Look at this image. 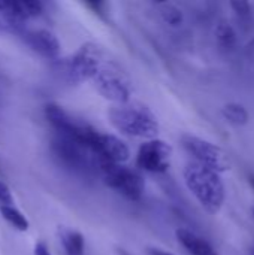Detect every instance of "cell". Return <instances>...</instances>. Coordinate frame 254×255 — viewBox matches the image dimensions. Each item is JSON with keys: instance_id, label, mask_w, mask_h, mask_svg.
<instances>
[{"instance_id": "1", "label": "cell", "mask_w": 254, "mask_h": 255, "mask_svg": "<svg viewBox=\"0 0 254 255\" xmlns=\"http://www.w3.org/2000/svg\"><path fill=\"white\" fill-rule=\"evenodd\" d=\"M112 126L130 137H139L145 140L156 139L160 130L157 117L144 103L127 102L111 106L108 112Z\"/></svg>"}, {"instance_id": "2", "label": "cell", "mask_w": 254, "mask_h": 255, "mask_svg": "<svg viewBox=\"0 0 254 255\" xmlns=\"http://www.w3.org/2000/svg\"><path fill=\"white\" fill-rule=\"evenodd\" d=\"M184 182L208 214H217L226 199L225 184L219 173L193 161L184 167Z\"/></svg>"}, {"instance_id": "3", "label": "cell", "mask_w": 254, "mask_h": 255, "mask_svg": "<svg viewBox=\"0 0 254 255\" xmlns=\"http://www.w3.org/2000/svg\"><path fill=\"white\" fill-rule=\"evenodd\" d=\"M106 58L105 52L96 43L87 42L70 57L57 60L55 70L69 82H84L93 79L100 64Z\"/></svg>"}, {"instance_id": "4", "label": "cell", "mask_w": 254, "mask_h": 255, "mask_svg": "<svg viewBox=\"0 0 254 255\" xmlns=\"http://www.w3.org/2000/svg\"><path fill=\"white\" fill-rule=\"evenodd\" d=\"M45 115L60 136L67 137L93 152L94 143L100 133L91 124L72 117L57 103H48L45 106Z\"/></svg>"}, {"instance_id": "5", "label": "cell", "mask_w": 254, "mask_h": 255, "mask_svg": "<svg viewBox=\"0 0 254 255\" xmlns=\"http://www.w3.org/2000/svg\"><path fill=\"white\" fill-rule=\"evenodd\" d=\"M91 81L96 90L114 105L127 103L130 100L132 81L117 61L105 58Z\"/></svg>"}, {"instance_id": "6", "label": "cell", "mask_w": 254, "mask_h": 255, "mask_svg": "<svg viewBox=\"0 0 254 255\" xmlns=\"http://www.w3.org/2000/svg\"><path fill=\"white\" fill-rule=\"evenodd\" d=\"M96 166L103 173V181L109 188L118 191L132 202L142 199L145 182L136 170L124 167L123 164H114L102 160H96Z\"/></svg>"}, {"instance_id": "7", "label": "cell", "mask_w": 254, "mask_h": 255, "mask_svg": "<svg viewBox=\"0 0 254 255\" xmlns=\"http://www.w3.org/2000/svg\"><path fill=\"white\" fill-rule=\"evenodd\" d=\"M181 145L196 160V163H199L217 173L226 172L231 167L229 160H228L226 154L223 152V149H220L219 146H216L214 143H211L202 137H198L193 134H184V136H181Z\"/></svg>"}, {"instance_id": "8", "label": "cell", "mask_w": 254, "mask_h": 255, "mask_svg": "<svg viewBox=\"0 0 254 255\" xmlns=\"http://www.w3.org/2000/svg\"><path fill=\"white\" fill-rule=\"evenodd\" d=\"M51 151L61 164L76 172H88L96 161L91 151L60 134L52 139Z\"/></svg>"}, {"instance_id": "9", "label": "cell", "mask_w": 254, "mask_h": 255, "mask_svg": "<svg viewBox=\"0 0 254 255\" xmlns=\"http://www.w3.org/2000/svg\"><path fill=\"white\" fill-rule=\"evenodd\" d=\"M172 148L160 139H151L144 142L136 155V166L145 172L163 173L169 169Z\"/></svg>"}, {"instance_id": "10", "label": "cell", "mask_w": 254, "mask_h": 255, "mask_svg": "<svg viewBox=\"0 0 254 255\" xmlns=\"http://www.w3.org/2000/svg\"><path fill=\"white\" fill-rule=\"evenodd\" d=\"M93 154L96 160L114 163V164H123L130 158V149L129 146L118 137L112 134H99Z\"/></svg>"}, {"instance_id": "11", "label": "cell", "mask_w": 254, "mask_h": 255, "mask_svg": "<svg viewBox=\"0 0 254 255\" xmlns=\"http://www.w3.org/2000/svg\"><path fill=\"white\" fill-rule=\"evenodd\" d=\"M25 42L42 57L48 60H58L60 55V42L54 33L49 30H28L21 33Z\"/></svg>"}, {"instance_id": "12", "label": "cell", "mask_w": 254, "mask_h": 255, "mask_svg": "<svg viewBox=\"0 0 254 255\" xmlns=\"http://www.w3.org/2000/svg\"><path fill=\"white\" fill-rule=\"evenodd\" d=\"M177 239L189 251L190 255H219L205 239H202L201 236H198L192 230L178 229L177 230Z\"/></svg>"}, {"instance_id": "13", "label": "cell", "mask_w": 254, "mask_h": 255, "mask_svg": "<svg viewBox=\"0 0 254 255\" xmlns=\"http://www.w3.org/2000/svg\"><path fill=\"white\" fill-rule=\"evenodd\" d=\"M58 238L67 255H84V236L66 227H58Z\"/></svg>"}, {"instance_id": "14", "label": "cell", "mask_w": 254, "mask_h": 255, "mask_svg": "<svg viewBox=\"0 0 254 255\" xmlns=\"http://www.w3.org/2000/svg\"><path fill=\"white\" fill-rule=\"evenodd\" d=\"M0 214H1V217H3L9 224H12L16 230H19V232H27V230H28V227H30L28 220H27L25 215H24L21 211H18L13 205H10V206H0Z\"/></svg>"}, {"instance_id": "15", "label": "cell", "mask_w": 254, "mask_h": 255, "mask_svg": "<svg viewBox=\"0 0 254 255\" xmlns=\"http://www.w3.org/2000/svg\"><path fill=\"white\" fill-rule=\"evenodd\" d=\"M216 39L219 46L223 51H232L235 48L237 43V34L235 30L232 28V25H229L228 22H222L217 25L216 28Z\"/></svg>"}, {"instance_id": "16", "label": "cell", "mask_w": 254, "mask_h": 255, "mask_svg": "<svg viewBox=\"0 0 254 255\" xmlns=\"http://www.w3.org/2000/svg\"><path fill=\"white\" fill-rule=\"evenodd\" d=\"M223 117L232 123V124H237V126H244L247 124L249 121V112L247 109L240 105V103H228L225 108H223Z\"/></svg>"}, {"instance_id": "17", "label": "cell", "mask_w": 254, "mask_h": 255, "mask_svg": "<svg viewBox=\"0 0 254 255\" xmlns=\"http://www.w3.org/2000/svg\"><path fill=\"white\" fill-rule=\"evenodd\" d=\"M159 7H160V16L163 18L166 24L175 27L183 22V12L177 6L169 4V3H160Z\"/></svg>"}, {"instance_id": "18", "label": "cell", "mask_w": 254, "mask_h": 255, "mask_svg": "<svg viewBox=\"0 0 254 255\" xmlns=\"http://www.w3.org/2000/svg\"><path fill=\"white\" fill-rule=\"evenodd\" d=\"M21 7L27 19L36 18L43 12V4L37 0H21Z\"/></svg>"}, {"instance_id": "19", "label": "cell", "mask_w": 254, "mask_h": 255, "mask_svg": "<svg viewBox=\"0 0 254 255\" xmlns=\"http://www.w3.org/2000/svg\"><path fill=\"white\" fill-rule=\"evenodd\" d=\"M232 10L238 15V16H249L252 13V4L249 1H243V0H234L229 3Z\"/></svg>"}, {"instance_id": "20", "label": "cell", "mask_w": 254, "mask_h": 255, "mask_svg": "<svg viewBox=\"0 0 254 255\" xmlns=\"http://www.w3.org/2000/svg\"><path fill=\"white\" fill-rule=\"evenodd\" d=\"M13 205V197L9 187L0 179V206H10Z\"/></svg>"}, {"instance_id": "21", "label": "cell", "mask_w": 254, "mask_h": 255, "mask_svg": "<svg viewBox=\"0 0 254 255\" xmlns=\"http://www.w3.org/2000/svg\"><path fill=\"white\" fill-rule=\"evenodd\" d=\"M34 255H51L48 247L45 242H39L36 247H34Z\"/></svg>"}, {"instance_id": "22", "label": "cell", "mask_w": 254, "mask_h": 255, "mask_svg": "<svg viewBox=\"0 0 254 255\" xmlns=\"http://www.w3.org/2000/svg\"><path fill=\"white\" fill-rule=\"evenodd\" d=\"M148 254L150 255H174L165 250H160V248H148Z\"/></svg>"}, {"instance_id": "23", "label": "cell", "mask_w": 254, "mask_h": 255, "mask_svg": "<svg viewBox=\"0 0 254 255\" xmlns=\"http://www.w3.org/2000/svg\"><path fill=\"white\" fill-rule=\"evenodd\" d=\"M117 253H118V255H130L127 251H126V250H123V248H118V250H117Z\"/></svg>"}, {"instance_id": "24", "label": "cell", "mask_w": 254, "mask_h": 255, "mask_svg": "<svg viewBox=\"0 0 254 255\" xmlns=\"http://www.w3.org/2000/svg\"><path fill=\"white\" fill-rule=\"evenodd\" d=\"M249 182H250V185L254 188V175H249Z\"/></svg>"}, {"instance_id": "25", "label": "cell", "mask_w": 254, "mask_h": 255, "mask_svg": "<svg viewBox=\"0 0 254 255\" xmlns=\"http://www.w3.org/2000/svg\"><path fill=\"white\" fill-rule=\"evenodd\" d=\"M250 255H254V247L250 250Z\"/></svg>"}, {"instance_id": "26", "label": "cell", "mask_w": 254, "mask_h": 255, "mask_svg": "<svg viewBox=\"0 0 254 255\" xmlns=\"http://www.w3.org/2000/svg\"><path fill=\"white\" fill-rule=\"evenodd\" d=\"M253 215H254V208H253Z\"/></svg>"}]
</instances>
